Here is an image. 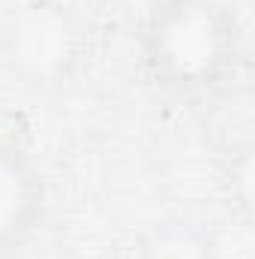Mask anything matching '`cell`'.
<instances>
[{"label":"cell","mask_w":255,"mask_h":259,"mask_svg":"<svg viewBox=\"0 0 255 259\" xmlns=\"http://www.w3.org/2000/svg\"><path fill=\"white\" fill-rule=\"evenodd\" d=\"M147 64L180 94L216 84L234 58V27L216 0H162L147 24Z\"/></svg>","instance_id":"1"},{"label":"cell","mask_w":255,"mask_h":259,"mask_svg":"<svg viewBox=\"0 0 255 259\" xmlns=\"http://www.w3.org/2000/svg\"><path fill=\"white\" fill-rule=\"evenodd\" d=\"M84 49V24L60 0L24 3L3 30V61L33 88L63 81Z\"/></svg>","instance_id":"2"},{"label":"cell","mask_w":255,"mask_h":259,"mask_svg":"<svg viewBox=\"0 0 255 259\" xmlns=\"http://www.w3.org/2000/svg\"><path fill=\"white\" fill-rule=\"evenodd\" d=\"M42 178L24 151L0 142V250L21 244L42 217Z\"/></svg>","instance_id":"3"},{"label":"cell","mask_w":255,"mask_h":259,"mask_svg":"<svg viewBox=\"0 0 255 259\" xmlns=\"http://www.w3.org/2000/svg\"><path fill=\"white\" fill-rule=\"evenodd\" d=\"M138 259H213L207 229L183 220L159 223L147 232Z\"/></svg>","instance_id":"4"}]
</instances>
